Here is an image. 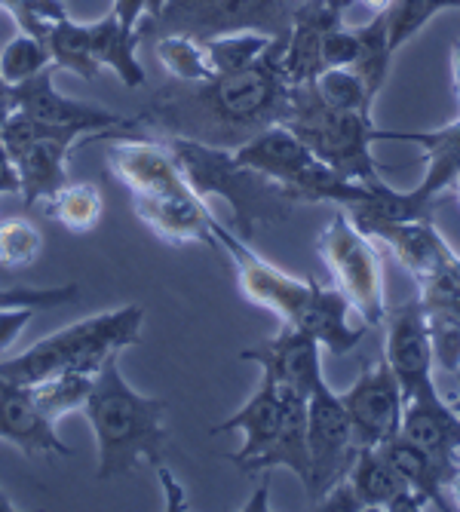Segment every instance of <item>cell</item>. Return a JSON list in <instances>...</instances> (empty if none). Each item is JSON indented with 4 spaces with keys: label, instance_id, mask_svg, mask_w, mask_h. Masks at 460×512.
<instances>
[{
    "label": "cell",
    "instance_id": "e575fe53",
    "mask_svg": "<svg viewBox=\"0 0 460 512\" xmlns=\"http://www.w3.org/2000/svg\"><path fill=\"white\" fill-rule=\"evenodd\" d=\"M7 13L13 16L19 31L37 37L43 43L50 40V34L56 31L59 22L71 19L62 0H13V4L7 7Z\"/></svg>",
    "mask_w": 460,
    "mask_h": 512
},
{
    "label": "cell",
    "instance_id": "8992f818",
    "mask_svg": "<svg viewBox=\"0 0 460 512\" xmlns=\"http://www.w3.org/2000/svg\"><path fill=\"white\" fill-rule=\"evenodd\" d=\"M316 249L322 261H326L335 286L347 295L359 319L368 329H372V325H384V316H387L384 261L372 237L362 234L344 212H335L326 230L319 234Z\"/></svg>",
    "mask_w": 460,
    "mask_h": 512
},
{
    "label": "cell",
    "instance_id": "1f68e13d",
    "mask_svg": "<svg viewBox=\"0 0 460 512\" xmlns=\"http://www.w3.org/2000/svg\"><path fill=\"white\" fill-rule=\"evenodd\" d=\"M445 10H460V0H393L387 7V37H390V50L399 53L402 46L427 28V22Z\"/></svg>",
    "mask_w": 460,
    "mask_h": 512
},
{
    "label": "cell",
    "instance_id": "30bf717a",
    "mask_svg": "<svg viewBox=\"0 0 460 512\" xmlns=\"http://www.w3.org/2000/svg\"><path fill=\"white\" fill-rule=\"evenodd\" d=\"M56 71L59 68L50 65V68H43L40 74H34L31 80L10 86V108L19 111V114L34 117L40 123L62 126V129H77L83 135H99V138L111 135L114 129L135 126L132 117H123L117 111L62 96V92L53 86Z\"/></svg>",
    "mask_w": 460,
    "mask_h": 512
},
{
    "label": "cell",
    "instance_id": "681fc988",
    "mask_svg": "<svg viewBox=\"0 0 460 512\" xmlns=\"http://www.w3.org/2000/svg\"><path fill=\"white\" fill-rule=\"evenodd\" d=\"M451 405H454V408H457V411H460V396H457V399H454V402H451Z\"/></svg>",
    "mask_w": 460,
    "mask_h": 512
},
{
    "label": "cell",
    "instance_id": "7bdbcfd3",
    "mask_svg": "<svg viewBox=\"0 0 460 512\" xmlns=\"http://www.w3.org/2000/svg\"><path fill=\"white\" fill-rule=\"evenodd\" d=\"M451 74H454V92L460 102V40H454V46H451Z\"/></svg>",
    "mask_w": 460,
    "mask_h": 512
},
{
    "label": "cell",
    "instance_id": "f546056e",
    "mask_svg": "<svg viewBox=\"0 0 460 512\" xmlns=\"http://www.w3.org/2000/svg\"><path fill=\"white\" fill-rule=\"evenodd\" d=\"M273 40L276 37L261 34V31H234V34H221L203 43H206V53L212 59L215 74H234V71L255 65L273 46Z\"/></svg>",
    "mask_w": 460,
    "mask_h": 512
},
{
    "label": "cell",
    "instance_id": "ffe728a7",
    "mask_svg": "<svg viewBox=\"0 0 460 512\" xmlns=\"http://www.w3.org/2000/svg\"><path fill=\"white\" fill-rule=\"evenodd\" d=\"M350 313H356V310L338 286H319L313 279L310 298L295 322V329L307 332L329 353L341 356V353H350L365 338V329H368L365 322L353 325Z\"/></svg>",
    "mask_w": 460,
    "mask_h": 512
},
{
    "label": "cell",
    "instance_id": "60d3db41",
    "mask_svg": "<svg viewBox=\"0 0 460 512\" xmlns=\"http://www.w3.org/2000/svg\"><path fill=\"white\" fill-rule=\"evenodd\" d=\"M157 476H160V485H163V494H166V509H184V506H188L184 488H181L178 479L169 473L166 463H160V467H157Z\"/></svg>",
    "mask_w": 460,
    "mask_h": 512
},
{
    "label": "cell",
    "instance_id": "9c48e42d",
    "mask_svg": "<svg viewBox=\"0 0 460 512\" xmlns=\"http://www.w3.org/2000/svg\"><path fill=\"white\" fill-rule=\"evenodd\" d=\"M212 237H215L218 249H224L227 258L234 261L243 298L252 301L255 307L276 313L280 322L295 325L310 298L313 279H298L280 267H273L249 246V240H243L240 234H234V230H227L218 218L212 221Z\"/></svg>",
    "mask_w": 460,
    "mask_h": 512
},
{
    "label": "cell",
    "instance_id": "4dcf8cb0",
    "mask_svg": "<svg viewBox=\"0 0 460 512\" xmlns=\"http://www.w3.org/2000/svg\"><path fill=\"white\" fill-rule=\"evenodd\" d=\"M50 46V56H53V65L56 68H65L83 80H96L102 65L96 62L89 50V37H86V25L83 22H74V19H65L56 25V31L46 40Z\"/></svg>",
    "mask_w": 460,
    "mask_h": 512
},
{
    "label": "cell",
    "instance_id": "836d02e7",
    "mask_svg": "<svg viewBox=\"0 0 460 512\" xmlns=\"http://www.w3.org/2000/svg\"><path fill=\"white\" fill-rule=\"evenodd\" d=\"M43 249L40 230L28 218H4L0 221V267L25 270L37 261Z\"/></svg>",
    "mask_w": 460,
    "mask_h": 512
},
{
    "label": "cell",
    "instance_id": "3957f363",
    "mask_svg": "<svg viewBox=\"0 0 460 512\" xmlns=\"http://www.w3.org/2000/svg\"><path fill=\"white\" fill-rule=\"evenodd\" d=\"M142 322L145 310L138 304L77 319L25 353L0 362V378L31 387L62 371H99L108 356L142 341Z\"/></svg>",
    "mask_w": 460,
    "mask_h": 512
},
{
    "label": "cell",
    "instance_id": "277c9868",
    "mask_svg": "<svg viewBox=\"0 0 460 512\" xmlns=\"http://www.w3.org/2000/svg\"><path fill=\"white\" fill-rule=\"evenodd\" d=\"M163 142L172 151L184 178L191 181V188L203 200L221 197L230 206L234 221H237V234L243 240L255 237L258 224L283 221L289 215V209L295 206L280 184L243 166L234 157V151L191 142V138H175V135H163Z\"/></svg>",
    "mask_w": 460,
    "mask_h": 512
},
{
    "label": "cell",
    "instance_id": "8d00e7d4",
    "mask_svg": "<svg viewBox=\"0 0 460 512\" xmlns=\"http://www.w3.org/2000/svg\"><path fill=\"white\" fill-rule=\"evenodd\" d=\"M362 59V34L359 28L335 25L322 37V68H356Z\"/></svg>",
    "mask_w": 460,
    "mask_h": 512
},
{
    "label": "cell",
    "instance_id": "52a82bcc",
    "mask_svg": "<svg viewBox=\"0 0 460 512\" xmlns=\"http://www.w3.org/2000/svg\"><path fill=\"white\" fill-rule=\"evenodd\" d=\"M99 135H83L77 129H62L40 123L28 114L10 111L4 126H0V142L13 154L22 200L28 206L43 203L50 194L68 184V157L77 145L92 142Z\"/></svg>",
    "mask_w": 460,
    "mask_h": 512
},
{
    "label": "cell",
    "instance_id": "d6986e66",
    "mask_svg": "<svg viewBox=\"0 0 460 512\" xmlns=\"http://www.w3.org/2000/svg\"><path fill=\"white\" fill-rule=\"evenodd\" d=\"M280 421H283V387L270 375H261V387L252 393V399L237 414H230L227 421L209 427V433L212 436H218V433H243L246 436L243 448L230 454V463H237L243 470L249 460H255L273 442L276 430H280Z\"/></svg>",
    "mask_w": 460,
    "mask_h": 512
},
{
    "label": "cell",
    "instance_id": "4fadbf2b",
    "mask_svg": "<svg viewBox=\"0 0 460 512\" xmlns=\"http://www.w3.org/2000/svg\"><path fill=\"white\" fill-rule=\"evenodd\" d=\"M108 172L129 191V197L191 188L163 138H120L108 145Z\"/></svg>",
    "mask_w": 460,
    "mask_h": 512
},
{
    "label": "cell",
    "instance_id": "74e56055",
    "mask_svg": "<svg viewBox=\"0 0 460 512\" xmlns=\"http://www.w3.org/2000/svg\"><path fill=\"white\" fill-rule=\"evenodd\" d=\"M316 509H326V512H362L365 503L356 494V488L350 485V479L335 482L326 494L316 500Z\"/></svg>",
    "mask_w": 460,
    "mask_h": 512
},
{
    "label": "cell",
    "instance_id": "5b68a950",
    "mask_svg": "<svg viewBox=\"0 0 460 512\" xmlns=\"http://www.w3.org/2000/svg\"><path fill=\"white\" fill-rule=\"evenodd\" d=\"M283 123L338 175L368 184L384 181L372 157V142L378 138L372 114L329 108L316 96L313 83H301L292 86V102Z\"/></svg>",
    "mask_w": 460,
    "mask_h": 512
},
{
    "label": "cell",
    "instance_id": "ee69618b",
    "mask_svg": "<svg viewBox=\"0 0 460 512\" xmlns=\"http://www.w3.org/2000/svg\"><path fill=\"white\" fill-rule=\"evenodd\" d=\"M359 4L365 10H372V13H387V7L393 4V0H359Z\"/></svg>",
    "mask_w": 460,
    "mask_h": 512
},
{
    "label": "cell",
    "instance_id": "f35d334b",
    "mask_svg": "<svg viewBox=\"0 0 460 512\" xmlns=\"http://www.w3.org/2000/svg\"><path fill=\"white\" fill-rule=\"evenodd\" d=\"M37 310L31 307H19V310H0V353H7L16 338L25 332V325L34 319Z\"/></svg>",
    "mask_w": 460,
    "mask_h": 512
},
{
    "label": "cell",
    "instance_id": "d6a6232c",
    "mask_svg": "<svg viewBox=\"0 0 460 512\" xmlns=\"http://www.w3.org/2000/svg\"><path fill=\"white\" fill-rule=\"evenodd\" d=\"M53 65V56H50V46L43 40L19 31L7 46L4 53H0V77H4L10 86L16 83H25L31 80L34 74H40L43 68Z\"/></svg>",
    "mask_w": 460,
    "mask_h": 512
},
{
    "label": "cell",
    "instance_id": "d4e9b609",
    "mask_svg": "<svg viewBox=\"0 0 460 512\" xmlns=\"http://www.w3.org/2000/svg\"><path fill=\"white\" fill-rule=\"evenodd\" d=\"M347 479L362 497L365 509H390V503L408 488V482L396 473L387 454L381 448H368V445H359Z\"/></svg>",
    "mask_w": 460,
    "mask_h": 512
},
{
    "label": "cell",
    "instance_id": "e0dca14e",
    "mask_svg": "<svg viewBox=\"0 0 460 512\" xmlns=\"http://www.w3.org/2000/svg\"><path fill=\"white\" fill-rule=\"evenodd\" d=\"M0 439L16 445L28 457H71L74 448L65 445L56 433V424L40 411L31 387L10 384L0 378Z\"/></svg>",
    "mask_w": 460,
    "mask_h": 512
},
{
    "label": "cell",
    "instance_id": "bcb514c9",
    "mask_svg": "<svg viewBox=\"0 0 460 512\" xmlns=\"http://www.w3.org/2000/svg\"><path fill=\"white\" fill-rule=\"evenodd\" d=\"M0 111H13L10 108V83L0 77Z\"/></svg>",
    "mask_w": 460,
    "mask_h": 512
},
{
    "label": "cell",
    "instance_id": "9a60e30c",
    "mask_svg": "<svg viewBox=\"0 0 460 512\" xmlns=\"http://www.w3.org/2000/svg\"><path fill=\"white\" fill-rule=\"evenodd\" d=\"M322 344L307 332L283 322V332L267 338L258 347L240 353V359L261 365V375H270L280 387L298 390L310 396V390L322 381Z\"/></svg>",
    "mask_w": 460,
    "mask_h": 512
},
{
    "label": "cell",
    "instance_id": "cb8c5ba5",
    "mask_svg": "<svg viewBox=\"0 0 460 512\" xmlns=\"http://www.w3.org/2000/svg\"><path fill=\"white\" fill-rule=\"evenodd\" d=\"M381 451L387 454V460L396 467V473L414 491H421L433 503V509H454V503L445 500V488H448L454 470H448L442 460H436L430 451H424L414 442H408L405 436H393L390 442L381 445Z\"/></svg>",
    "mask_w": 460,
    "mask_h": 512
},
{
    "label": "cell",
    "instance_id": "7dc6e473",
    "mask_svg": "<svg viewBox=\"0 0 460 512\" xmlns=\"http://www.w3.org/2000/svg\"><path fill=\"white\" fill-rule=\"evenodd\" d=\"M10 509H16V503L4 491H0V512H10Z\"/></svg>",
    "mask_w": 460,
    "mask_h": 512
},
{
    "label": "cell",
    "instance_id": "44dd1931",
    "mask_svg": "<svg viewBox=\"0 0 460 512\" xmlns=\"http://www.w3.org/2000/svg\"><path fill=\"white\" fill-rule=\"evenodd\" d=\"M292 470L304 491L310 485V445H307V396L298 390L283 387V421L273 442L249 460L243 473H267V470Z\"/></svg>",
    "mask_w": 460,
    "mask_h": 512
},
{
    "label": "cell",
    "instance_id": "5bb4252c",
    "mask_svg": "<svg viewBox=\"0 0 460 512\" xmlns=\"http://www.w3.org/2000/svg\"><path fill=\"white\" fill-rule=\"evenodd\" d=\"M132 209L169 246H218L212 237L215 215L194 188L132 197Z\"/></svg>",
    "mask_w": 460,
    "mask_h": 512
},
{
    "label": "cell",
    "instance_id": "c3c4849f",
    "mask_svg": "<svg viewBox=\"0 0 460 512\" xmlns=\"http://www.w3.org/2000/svg\"><path fill=\"white\" fill-rule=\"evenodd\" d=\"M448 191H451V194H454V200L460 203V172H457V175L451 178V188H448Z\"/></svg>",
    "mask_w": 460,
    "mask_h": 512
},
{
    "label": "cell",
    "instance_id": "ba28073f",
    "mask_svg": "<svg viewBox=\"0 0 460 512\" xmlns=\"http://www.w3.org/2000/svg\"><path fill=\"white\" fill-rule=\"evenodd\" d=\"M307 445H310L307 497L310 503H316L335 482L347 479L350 463L359 451L341 393H335L326 384V378L307 396Z\"/></svg>",
    "mask_w": 460,
    "mask_h": 512
},
{
    "label": "cell",
    "instance_id": "603a6c76",
    "mask_svg": "<svg viewBox=\"0 0 460 512\" xmlns=\"http://www.w3.org/2000/svg\"><path fill=\"white\" fill-rule=\"evenodd\" d=\"M86 37H89V50L96 56V62L102 68H111L126 89H138L148 83V74L138 65V56H135L142 34L126 28L114 13L102 16L99 22H89Z\"/></svg>",
    "mask_w": 460,
    "mask_h": 512
},
{
    "label": "cell",
    "instance_id": "7a4b0ae2",
    "mask_svg": "<svg viewBox=\"0 0 460 512\" xmlns=\"http://www.w3.org/2000/svg\"><path fill=\"white\" fill-rule=\"evenodd\" d=\"M166 408V399H154L129 387L120 371V353L102 362L96 387L80 408L96 433V482L123 479L135 473L138 463H151L154 470L160 467L169 445Z\"/></svg>",
    "mask_w": 460,
    "mask_h": 512
},
{
    "label": "cell",
    "instance_id": "f1b7e54d",
    "mask_svg": "<svg viewBox=\"0 0 460 512\" xmlns=\"http://www.w3.org/2000/svg\"><path fill=\"white\" fill-rule=\"evenodd\" d=\"M313 89L322 102L338 111L372 114V105L378 99L375 92L368 89L365 77L353 68H322L313 80Z\"/></svg>",
    "mask_w": 460,
    "mask_h": 512
},
{
    "label": "cell",
    "instance_id": "6da1fadb",
    "mask_svg": "<svg viewBox=\"0 0 460 512\" xmlns=\"http://www.w3.org/2000/svg\"><path fill=\"white\" fill-rule=\"evenodd\" d=\"M283 43L249 68L215 74L203 83H172L135 117V126H151L160 135L237 151L270 123H283L292 102V83L283 71Z\"/></svg>",
    "mask_w": 460,
    "mask_h": 512
},
{
    "label": "cell",
    "instance_id": "4316f807",
    "mask_svg": "<svg viewBox=\"0 0 460 512\" xmlns=\"http://www.w3.org/2000/svg\"><path fill=\"white\" fill-rule=\"evenodd\" d=\"M154 53L175 83H203L215 77L206 43L191 34H163L154 43Z\"/></svg>",
    "mask_w": 460,
    "mask_h": 512
},
{
    "label": "cell",
    "instance_id": "f6af8a7d",
    "mask_svg": "<svg viewBox=\"0 0 460 512\" xmlns=\"http://www.w3.org/2000/svg\"><path fill=\"white\" fill-rule=\"evenodd\" d=\"M448 491H451V497H454V509H460V467H457V473L451 476Z\"/></svg>",
    "mask_w": 460,
    "mask_h": 512
},
{
    "label": "cell",
    "instance_id": "8fae6325",
    "mask_svg": "<svg viewBox=\"0 0 460 512\" xmlns=\"http://www.w3.org/2000/svg\"><path fill=\"white\" fill-rule=\"evenodd\" d=\"M341 402L350 414L356 445L381 448L384 442L399 436L405 396L387 359H378L372 368H365L356 384L341 393Z\"/></svg>",
    "mask_w": 460,
    "mask_h": 512
},
{
    "label": "cell",
    "instance_id": "83f0119b",
    "mask_svg": "<svg viewBox=\"0 0 460 512\" xmlns=\"http://www.w3.org/2000/svg\"><path fill=\"white\" fill-rule=\"evenodd\" d=\"M96 375L99 371H62V375H53L40 384H31V393L40 405V411L56 424L59 417L80 411L96 387Z\"/></svg>",
    "mask_w": 460,
    "mask_h": 512
},
{
    "label": "cell",
    "instance_id": "484cf974",
    "mask_svg": "<svg viewBox=\"0 0 460 512\" xmlns=\"http://www.w3.org/2000/svg\"><path fill=\"white\" fill-rule=\"evenodd\" d=\"M43 212L71 234H89L102 221L105 200L96 184H65L43 200Z\"/></svg>",
    "mask_w": 460,
    "mask_h": 512
},
{
    "label": "cell",
    "instance_id": "ac0fdd59",
    "mask_svg": "<svg viewBox=\"0 0 460 512\" xmlns=\"http://www.w3.org/2000/svg\"><path fill=\"white\" fill-rule=\"evenodd\" d=\"M399 436L414 442L442 460L448 470L460 467V411L439 396V390H424L405 399Z\"/></svg>",
    "mask_w": 460,
    "mask_h": 512
},
{
    "label": "cell",
    "instance_id": "ab89813d",
    "mask_svg": "<svg viewBox=\"0 0 460 512\" xmlns=\"http://www.w3.org/2000/svg\"><path fill=\"white\" fill-rule=\"evenodd\" d=\"M4 194H22V184H19L13 154L7 151L4 142H0V197H4Z\"/></svg>",
    "mask_w": 460,
    "mask_h": 512
},
{
    "label": "cell",
    "instance_id": "2e32d148",
    "mask_svg": "<svg viewBox=\"0 0 460 512\" xmlns=\"http://www.w3.org/2000/svg\"><path fill=\"white\" fill-rule=\"evenodd\" d=\"M368 237L381 240L390 255L418 279V283H427V279L460 267V258L454 255V249L445 243V237L436 230L433 215L430 218H411V221H390V224H378L368 230Z\"/></svg>",
    "mask_w": 460,
    "mask_h": 512
},
{
    "label": "cell",
    "instance_id": "7c38bea8",
    "mask_svg": "<svg viewBox=\"0 0 460 512\" xmlns=\"http://www.w3.org/2000/svg\"><path fill=\"white\" fill-rule=\"evenodd\" d=\"M387 325V341H384V359L396 371L402 396L411 399L424 390H433V341H430V325L427 310L421 298H411L384 316Z\"/></svg>",
    "mask_w": 460,
    "mask_h": 512
},
{
    "label": "cell",
    "instance_id": "d590c367",
    "mask_svg": "<svg viewBox=\"0 0 460 512\" xmlns=\"http://www.w3.org/2000/svg\"><path fill=\"white\" fill-rule=\"evenodd\" d=\"M77 298V286H46V289H28V286H16V289H0V310H19V307H31V310H53L62 304H71Z\"/></svg>",
    "mask_w": 460,
    "mask_h": 512
},
{
    "label": "cell",
    "instance_id": "7402d4cb",
    "mask_svg": "<svg viewBox=\"0 0 460 512\" xmlns=\"http://www.w3.org/2000/svg\"><path fill=\"white\" fill-rule=\"evenodd\" d=\"M378 138H396V142H411L427 151V172H424V181L414 188V194H418L421 203L436 209L442 194L451 188V178L460 172V117L454 123H448L442 129H430V132L378 129Z\"/></svg>",
    "mask_w": 460,
    "mask_h": 512
},
{
    "label": "cell",
    "instance_id": "b9f144b4",
    "mask_svg": "<svg viewBox=\"0 0 460 512\" xmlns=\"http://www.w3.org/2000/svg\"><path fill=\"white\" fill-rule=\"evenodd\" d=\"M267 506H270V488H267V482H264V485H258V491L246 500L243 509H267Z\"/></svg>",
    "mask_w": 460,
    "mask_h": 512
}]
</instances>
